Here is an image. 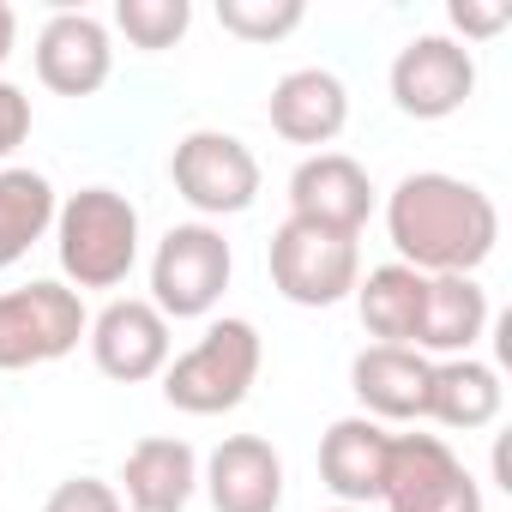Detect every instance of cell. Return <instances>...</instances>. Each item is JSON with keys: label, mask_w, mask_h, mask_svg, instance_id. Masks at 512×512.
Listing matches in <instances>:
<instances>
[{"label": "cell", "mask_w": 512, "mask_h": 512, "mask_svg": "<svg viewBox=\"0 0 512 512\" xmlns=\"http://www.w3.org/2000/svg\"><path fill=\"white\" fill-rule=\"evenodd\" d=\"M31 139V97L0 79V157H13Z\"/></svg>", "instance_id": "d4e9b609"}, {"label": "cell", "mask_w": 512, "mask_h": 512, "mask_svg": "<svg viewBox=\"0 0 512 512\" xmlns=\"http://www.w3.org/2000/svg\"><path fill=\"white\" fill-rule=\"evenodd\" d=\"M43 512H127V506H121V494H115L109 482H97V476H67V482L43 500Z\"/></svg>", "instance_id": "cb8c5ba5"}, {"label": "cell", "mask_w": 512, "mask_h": 512, "mask_svg": "<svg viewBox=\"0 0 512 512\" xmlns=\"http://www.w3.org/2000/svg\"><path fill=\"white\" fill-rule=\"evenodd\" d=\"M482 332H488V290L476 278H428V296H422V320H416L410 350L452 362V356H470Z\"/></svg>", "instance_id": "e0dca14e"}, {"label": "cell", "mask_w": 512, "mask_h": 512, "mask_svg": "<svg viewBox=\"0 0 512 512\" xmlns=\"http://www.w3.org/2000/svg\"><path fill=\"white\" fill-rule=\"evenodd\" d=\"M422 296H428V278L410 272V266H374L368 278H356V314L362 326L380 338V344H404L416 338V320H422Z\"/></svg>", "instance_id": "ffe728a7"}, {"label": "cell", "mask_w": 512, "mask_h": 512, "mask_svg": "<svg viewBox=\"0 0 512 512\" xmlns=\"http://www.w3.org/2000/svg\"><path fill=\"white\" fill-rule=\"evenodd\" d=\"M308 19L302 0H217V25L241 43H278Z\"/></svg>", "instance_id": "7402d4cb"}, {"label": "cell", "mask_w": 512, "mask_h": 512, "mask_svg": "<svg viewBox=\"0 0 512 512\" xmlns=\"http://www.w3.org/2000/svg\"><path fill=\"white\" fill-rule=\"evenodd\" d=\"M235 272V253L211 223H175L151 253V308L163 320H205Z\"/></svg>", "instance_id": "277c9868"}, {"label": "cell", "mask_w": 512, "mask_h": 512, "mask_svg": "<svg viewBox=\"0 0 512 512\" xmlns=\"http://www.w3.org/2000/svg\"><path fill=\"white\" fill-rule=\"evenodd\" d=\"M362 278V253L356 235L284 217L272 235V290L296 308H338L344 296H356Z\"/></svg>", "instance_id": "5b68a950"}, {"label": "cell", "mask_w": 512, "mask_h": 512, "mask_svg": "<svg viewBox=\"0 0 512 512\" xmlns=\"http://www.w3.org/2000/svg\"><path fill=\"white\" fill-rule=\"evenodd\" d=\"M428 380H434V362L404 344H368L350 362V392L362 398V416H374V422H422Z\"/></svg>", "instance_id": "4fadbf2b"}, {"label": "cell", "mask_w": 512, "mask_h": 512, "mask_svg": "<svg viewBox=\"0 0 512 512\" xmlns=\"http://www.w3.org/2000/svg\"><path fill=\"white\" fill-rule=\"evenodd\" d=\"M500 404H506V386H500V374L488 362H476V356L434 362V380H428V416L434 422L476 434V428H488L500 416Z\"/></svg>", "instance_id": "ac0fdd59"}, {"label": "cell", "mask_w": 512, "mask_h": 512, "mask_svg": "<svg viewBox=\"0 0 512 512\" xmlns=\"http://www.w3.org/2000/svg\"><path fill=\"white\" fill-rule=\"evenodd\" d=\"M386 235L398 247V266L422 278H476L500 241V211L476 181L416 169L386 199Z\"/></svg>", "instance_id": "6da1fadb"}, {"label": "cell", "mask_w": 512, "mask_h": 512, "mask_svg": "<svg viewBox=\"0 0 512 512\" xmlns=\"http://www.w3.org/2000/svg\"><path fill=\"white\" fill-rule=\"evenodd\" d=\"M85 338H91L97 368H103L109 380H121V386L157 380V374L169 368V320H163L151 302H139V296L109 302V308L85 326Z\"/></svg>", "instance_id": "30bf717a"}, {"label": "cell", "mask_w": 512, "mask_h": 512, "mask_svg": "<svg viewBox=\"0 0 512 512\" xmlns=\"http://www.w3.org/2000/svg\"><path fill=\"white\" fill-rule=\"evenodd\" d=\"M260 362H266L260 326L253 320H211L205 338L163 368V398L181 416H223L253 392Z\"/></svg>", "instance_id": "3957f363"}, {"label": "cell", "mask_w": 512, "mask_h": 512, "mask_svg": "<svg viewBox=\"0 0 512 512\" xmlns=\"http://www.w3.org/2000/svg\"><path fill=\"white\" fill-rule=\"evenodd\" d=\"M332 512H368V506H332Z\"/></svg>", "instance_id": "83f0119b"}, {"label": "cell", "mask_w": 512, "mask_h": 512, "mask_svg": "<svg viewBox=\"0 0 512 512\" xmlns=\"http://www.w3.org/2000/svg\"><path fill=\"white\" fill-rule=\"evenodd\" d=\"M115 25L133 49L157 55V49H175L193 25V7L187 0H115Z\"/></svg>", "instance_id": "44dd1931"}, {"label": "cell", "mask_w": 512, "mask_h": 512, "mask_svg": "<svg viewBox=\"0 0 512 512\" xmlns=\"http://www.w3.org/2000/svg\"><path fill=\"white\" fill-rule=\"evenodd\" d=\"M13 37H19V19H13V7H7V0H0V61L13 55Z\"/></svg>", "instance_id": "4316f807"}, {"label": "cell", "mask_w": 512, "mask_h": 512, "mask_svg": "<svg viewBox=\"0 0 512 512\" xmlns=\"http://www.w3.org/2000/svg\"><path fill=\"white\" fill-rule=\"evenodd\" d=\"M205 494L217 512H278L284 506V458L260 434H229L205 458Z\"/></svg>", "instance_id": "7c38bea8"}, {"label": "cell", "mask_w": 512, "mask_h": 512, "mask_svg": "<svg viewBox=\"0 0 512 512\" xmlns=\"http://www.w3.org/2000/svg\"><path fill=\"white\" fill-rule=\"evenodd\" d=\"M386 452H392V434L374 416H338L320 440V482L338 494V506H368L380 500Z\"/></svg>", "instance_id": "9a60e30c"}, {"label": "cell", "mask_w": 512, "mask_h": 512, "mask_svg": "<svg viewBox=\"0 0 512 512\" xmlns=\"http://www.w3.org/2000/svg\"><path fill=\"white\" fill-rule=\"evenodd\" d=\"M290 217L338 229V235H362V223L374 217V181L356 157L344 151H314L296 163L290 175Z\"/></svg>", "instance_id": "9c48e42d"}, {"label": "cell", "mask_w": 512, "mask_h": 512, "mask_svg": "<svg viewBox=\"0 0 512 512\" xmlns=\"http://www.w3.org/2000/svg\"><path fill=\"white\" fill-rule=\"evenodd\" d=\"M266 115H272V133L290 145H332L350 121V91L326 67H296L272 85Z\"/></svg>", "instance_id": "5bb4252c"}, {"label": "cell", "mask_w": 512, "mask_h": 512, "mask_svg": "<svg viewBox=\"0 0 512 512\" xmlns=\"http://www.w3.org/2000/svg\"><path fill=\"white\" fill-rule=\"evenodd\" d=\"M199 488V452L187 440H169V434H151L127 452L121 464V506L127 512H187Z\"/></svg>", "instance_id": "2e32d148"}, {"label": "cell", "mask_w": 512, "mask_h": 512, "mask_svg": "<svg viewBox=\"0 0 512 512\" xmlns=\"http://www.w3.org/2000/svg\"><path fill=\"white\" fill-rule=\"evenodd\" d=\"M115 43L97 13H55L37 37V79L55 97H91L109 85Z\"/></svg>", "instance_id": "8fae6325"}, {"label": "cell", "mask_w": 512, "mask_h": 512, "mask_svg": "<svg viewBox=\"0 0 512 512\" xmlns=\"http://www.w3.org/2000/svg\"><path fill=\"white\" fill-rule=\"evenodd\" d=\"M85 326L91 320H85L79 290H67L55 278L7 290V296H0V374H19V368H43V362L73 356Z\"/></svg>", "instance_id": "8992f818"}, {"label": "cell", "mask_w": 512, "mask_h": 512, "mask_svg": "<svg viewBox=\"0 0 512 512\" xmlns=\"http://www.w3.org/2000/svg\"><path fill=\"white\" fill-rule=\"evenodd\" d=\"M392 512H482V488H476V476L458 464V470H446L440 482H428V488L404 494Z\"/></svg>", "instance_id": "603a6c76"}, {"label": "cell", "mask_w": 512, "mask_h": 512, "mask_svg": "<svg viewBox=\"0 0 512 512\" xmlns=\"http://www.w3.org/2000/svg\"><path fill=\"white\" fill-rule=\"evenodd\" d=\"M446 19L464 31V37H494V31H506L512 25V7L500 0V7H476V0H452L446 7Z\"/></svg>", "instance_id": "484cf974"}, {"label": "cell", "mask_w": 512, "mask_h": 512, "mask_svg": "<svg viewBox=\"0 0 512 512\" xmlns=\"http://www.w3.org/2000/svg\"><path fill=\"white\" fill-rule=\"evenodd\" d=\"M476 91V61L452 37H410L392 61V103L410 121H446L470 103Z\"/></svg>", "instance_id": "ba28073f"}, {"label": "cell", "mask_w": 512, "mask_h": 512, "mask_svg": "<svg viewBox=\"0 0 512 512\" xmlns=\"http://www.w3.org/2000/svg\"><path fill=\"white\" fill-rule=\"evenodd\" d=\"M169 181L199 217H235L260 199V157H253L235 133L199 127L169 151Z\"/></svg>", "instance_id": "52a82bcc"}, {"label": "cell", "mask_w": 512, "mask_h": 512, "mask_svg": "<svg viewBox=\"0 0 512 512\" xmlns=\"http://www.w3.org/2000/svg\"><path fill=\"white\" fill-rule=\"evenodd\" d=\"M55 253L73 290H115L139 266V205L115 187H79L55 211Z\"/></svg>", "instance_id": "7a4b0ae2"}, {"label": "cell", "mask_w": 512, "mask_h": 512, "mask_svg": "<svg viewBox=\"0 0 512 512\" xmlns=\"http://www.w3.org/2000/svg\"><path fill=\"white\" fill-rule=\"evenodd\" d=\"M55 181L37 169H0V272L19 266L25 253L55 229Z\"/></svg>", "instance_id": "d6986e66"}]
</instances>
